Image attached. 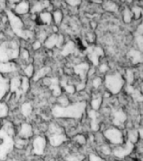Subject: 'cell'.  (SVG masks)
<instances>
[{
    "label": "cell",
    "instance_id": "6da1fadb",
    "mask_svg": "<svg viewBox=\"0 0 143 161\" xmlns=\"http://www.w3.org/2000/svg\"><path fill=\"white\" fill-rule=\"evenodd\" d=\"M85 108L86 104L84 102H78L66 107L57 105L53 108L52 113L58 118H80L85 113Z\"/></svg>",
    "mask_w": 143,
    "mask_h": 161
},
{
    "label": "cell",
    "instance_id": "7a4b0ae2",
    "mask_svg": "<svg viewBox=\"0 0 143 161\" xmlns=\"http://www.w3.org/2000/svg\"><path fill=\"white\" fill-rule=\"evenodd\" d=\"M125 80L120 73H114L107 75L105 78V86L110 93L117 94L121 91Z\"/></svg>",
    "mask_w": 143,
    "mask_h": 161
},
{
    "label": "cell",
    "instance_id": "3957f363",
    "mask_svg": "<svg viewBox=\"0 0 143 161\" xmlns=\"http://www.w3.org/2000/svg\"><path fill=\"white\" fill-rule=\"evenodd\" d=\"M103 137L105 140L115 146L121 145L125 142V135L123 134L122 131L116 127H110L105 129L103 133Z\"/></svg>",
    "mask_w": 143,
    "mask_h": 161
},
{
    "label": "cell",
    "instance_id": "277c9868",
    "mask_svg": "<svg viewBox=\"0 0 143 161\" xmlns=\"http://www.w3.org/2000/svg\"><path fill=\"white\" fill-rule=\"evenodd\" d=\"M47 148V140L44 136L38 135L32 142V152L38 156L44 155Z\"/></svg>",
    "mask_w": 143,
    "mask_h": 161
},
{
    "label": "cell",
    "instance_id": "5b68a950",
    "mask_svg": "<svg viewBox=\"0 0 143 161\" xmlns=\"http://www.w3.org/2000/svg\"><path fill=\"white\" fill-rule=\"evenodd\" d=\"M18 134L19 138H22L24 139H29L31 138L34 134V128H32V126L29 124V123H22L20 125L19 131H18Z\"/></svg>",
    "mask_w": 143,
    "mask_h": 161
},
{
    "label": "cell",
    "instance_id": "8992f818",
    "mask_svg": "<svg viewBox=\"0 0 143 161\" xmlns=\"http://www.w3.org/2000/svg\"><path fill=\"white\" fill-rule=\"evenodd\" d=\"M113 116V123L115 124L116 128H119L121 125H123L127 119L126 114H125L122 110L115 111L112 114Z\"/></svg>",
    "mask_w": 143,
    "mask_h": 161
},
{
    "label": "cell",
    "instance_id": "52a82bcc",
    "mask_svg": "<svg viewBox=\"0 0 143 161\" xmlns=\"http://www.w3.org/2000/svg\"><path fill=\"white\" fill-rule=\"evenodd\" d=\"M30 7L27 1L21 0L16 4L14 8V14L16 15H25L29 12Z\"/></svg>",
    "mask_w": 143,
    "mask_h": 161
},
{
    "label": "cell",
    "instance_id": "ba28073f",
    "mask_svg": "<svg viewBox=\"0 0 143 161\" xmlns=\"http://www.w3.org/2000/svg\"><path fill=\"white\" fill-rule=\"evenodd\" d=\"M38 19L40 20V24L45 25H50L53 21L52 14L47 11H44L41 12L38 17Z\"/></svg>",
    "mask_w": 143,
    "mask_h": 161
},
{
    "label": "cell",
    "instance_id": "9c48e42d",
    "mask_svg": "<svg viewBox=\"0 0 143 161\" xmlns=\"http://www.w3.org/2000/svg\"><path fill=\"white\" fill-rule=\"evenodd\" d=\"M58 41H59V35L57 34H52L45 40V47L52 49L55 46L58 45Z\"/></svg>",
    "mask_w": 143,
    "mask_h": 161
},
{
    "label": "cell",
    "instance_id": "30bf717a",
    "mask_svg": "<svg viewBox=\"0 0 143 161\" xmlns=\"http://www.w3.org/2000/svg\"><path fill=\"white\" fill-rule=\"evenodd\" d=\"M127 141L132 143L135 144V143L138 142V138H139V133L138 130L136 129H130L127 133Z\"/></svg>",
    "mask_w": 143,
    "mask_h": 161
},
{
    "label": "cell",
    "instance_id": "8fae6325",
    "mask_svg": "<svg viewBox=\"0 0 143 161\" xmlns=\"http://www.w3.org/2000/svg\"><path fill=\"white\" fill-rule=\"evenodd\" d=\"M103 7L110 12H115V11H117L118 8L117 4L112 0H105L103 4Z\"/></svg>",
    "mask_w": 143,
    "mask_h": 161
},
{
    "label": "cell",
    "instance_id": "7c38bea8",
    "mask_svg": "<svg viewBox=\"0 0 143 161\" xmlns=\"http://www.w3.org/2000/svg\"><path fill=\"white\" fill-rule=\"evenodd\" d=\"M88 70H89V65L86 63H80L75 66V72L79 75L86 74Z\"/></svg>",
    "mask_w": 143,
    "mask_h": 161
},
{
    "label": "cell",
    "instance_id": "4fadbf2b",
    "mask_svg": "<svg viewBox=\"0 0 143 161\" xmlns=\"http://www.w3.org/2000/svg\"><path fill=\"white\" fill-rule=\"evenodd\" d=\"M52 18L55 25H60L63 20V13L60 9L55 10L52 14Z\"/></svg>",
    "mask_w": 143,
    "mask_h": 161
},
{
    "label": "cell",
    "instance_id": "5bb4252c",
    "mask_svg": "<svg viewBox=\"0 0 143 161\" xmlns=\"http://www.w3.org/2000/svg\"><path fill=\"white\" fill-rule=\"evenodd\" d=\"M32 106H31L30 103H24L22 105V108H21V113H22V115L24 117L27 118L32 113Z\"/></svg>",
    "mask_w": 143,
    "mask_h": 161
},
{
    "label": "cell",
    "instance_id": "9a60e30c",
    "mask_svg": "<svg viewBox=\"0 0 143 161\" xmlns=\"http://www.w3.org/2000/svg\"><path fill=\"white\" fill-rule=\"evenodd\" d=\"M101 104H102V98L100 97H95L93 98L91 100V103H90L91 108L94 111H97L98 109H100Z\"/></svg>",
    "mask_w": 143,
    "mask_h": 161
},
{
    "label": "cell",
    "instance_id": "2e32d148",
    "mask_svg": "<svg viewBox=\"0 0 143 161\" xmlns=\"http://www.w3.org/2000/svg\"><path fill=\"white\" fill-rule=\"evenodd\" d=\"M8 113V107L7 103L0 102V118H6Z\"/></svg>",
    "mask_w": 143,
    "mask_h": 161
},
{
    "label": "cell",
    "instance_id": "e0dca14e",
    "mask_svg": "<svg viewBox=\"0 0 143 161\" xmlns=\"http://www.w3.org/2000/svg\"><path fill=\"white\" fill-rule=\"evenodd\" d=\"M75 48V45L73 42H69L67 43L66 45L64 46V49H63V55H68V54H70L72 52L73 50Z\"/></svg>",
    "mask_w": 143,
    "mask_h": 161
},
{
    "label": "cell",
    "instance_id": "ac0fdd59",
    "mask_svg": "<svg viewBox=\"0 0 143 161\" xmlns=\"http://www.w3.org/2000/svg\"><path fill=\"white\" fill-rule=\"evenodd\" d=\"M34 68L33 66L32 65H30V64H28L24 66V74L26 75L27 77H30V76H32L34 75Z\"/></svg>",
    "mask_w": 143,
    "mask_h": 161
},
{
    "label": "cell",
    "instance_id": "d6986e66",
    "mask_svg": "<svg viewBox=\"0 0 143 161\" xmlns=\"http://www.w3.org/2000/svg\"><path fill=\"white\" fill-rule=\"evenodd\" d=\"M75 141L79 145H84L86 143V138L83 134H77L75 137Z\"/></svg>",
    "mask_w": 143,
    "mask_h": 161
},
{
    "label": "cell",
    "instance_id": "ffe728a7",
    "mask_svg": "<svg viewBox=\"0 0 143 161\" xmlns=\"http://www.w3.org/2000/svg\"><path fill=\"white\" fill-rule=\"evenodd\" d=\"M132 13H131V11H130V9H126L124 11V14H123V19H124V21H125V23H130V21H131V19H132Z\"/></svg>",
    "mask_w": 143,
    "mask_h": 161
},
{
    "label": "cell",
    "instance_id": "44dd1931",
    "mask_svg": "<svg viewBox=\"0 0 143 161\" xmlns=\"http://www.w3.org/2000/svg\"><path fill=\"white\" fill-rule=\"evenodd\" d=\"M89 161H105L102 156L97 153H90L89 156Z\"/></svg>",
    "mask_w": 143,
    "mask_h": 161
},
{
    "label": "cell",
    "instance_id": "7402d4cb",
    "mask_svg": "<svg viewBox=\"0 0 143 161\" xmlns=\"http://www.w3.org/2000/svg\"><path fill=\"white\" fill-rule=\"evenodd\" d=\"M102 85V80H101V78L100 77H95L92 80V86L94 88H99L100 86Z\"/></svg>",
    "mask_w": 143,
    "mask_h": 161
},
{
    "label": "cell",
    "instance_id": "603a6c76",
    "mask_svg": "<svg viewBox=\"0 0 143 161\" xmlns=\"http://www.w3.org/2000/svg\"><path fill=\"white\" fill-rule=\"evenodd\" d=\"M125 75H126V80H127L128 82L129 83L132 82L133 80H134V73H133L131 70H127Z\"/></svg>",
    "mask_w": 143,
    "mask_h": 161
},
{
    "label": "cell",
    "instance_id": "cb8c5ba5",
    "mask_svg": "<svg viewBox=\"0 0 143 161\" xmlns=\"http://www.w3.org/2000/svg\"><path fill=\"white\" fill-rule=\"evenodd\" d=\"M65 1L68 4L72 7H76L78 5H80L81 3V0H65Z\"/></svg>",
    "mask_w": 143,
    "mask_h": 161
},
{
    "label": "cell",
    "instance_id": "d4e9b609",
    "mask_svg": "<svg viewBox=\"0 0 143 161\" xmlns=\"http://www.w3.org/2000/svg\"><path fill=\"white\" fill-rule=\"evenodd\" d=\"M41 45H42V43L39 41V40H35L34 44H33V49L34 50H39L40 47H41Z\"/></svg>",
    "mask_w": 143,
    "mask_h": 161
},
{
    "label": "cell",
    "instance_id": "484cf974",
    "mask_svg": "<svg viewBox=\"0 0 143 161\" xmlns=\"http://www.w3.org/2000/svg\"><path fill=\"white\" fill-rule=\"evenodd\" d=\"M99 70H100V72H101V73H105L108 70L107 65H105V64H102V65H100V67H99Z\"/></svg>",
    "mask_w": 143,
    "mask_h": 161
},
{
    "label": "cell",
    "instance_id": "4316f807",
    "mask_svg": "<svg viewBox=\"0 0 143 161\" xmlns=\"http://www.w3.org/2000/svg\"><path fill=\"white\" fill-rule=\"evenodd\" d=\"M93 2H95V3H101L102 2V0H91Z\"/></svg>",
    "mask_w": 143,
    "mask_h": 161
},
{
    "label": "cell",
    "instance_id": "83f0119b",
    "mask_svg": "<svg viewBox=\"0 0 143 161\" xmlns=\"http://www.w3.org/2000/svg\"><path fill=\"white\" fill-rule=\"evenodd\" d=\"M39 161H42V160H39Z\"/></svg>",
    "mask_w": 143,
    "mask_h": 161
},
{
    "label": "cell",
    "instance_id": "f1b7e54d",
    "mask_svg": "<svg viewBox=\"0 0 143 161\" xmlns=\"http://www.w3.org/2000/svg\"><path fill=\"white\" fill-rule=\"evenodd\" d=\"M62 161H63V160H62Z\"/></svg>",
    "mask_w": 143,
    "mask_h": 161
}]
</instances>
